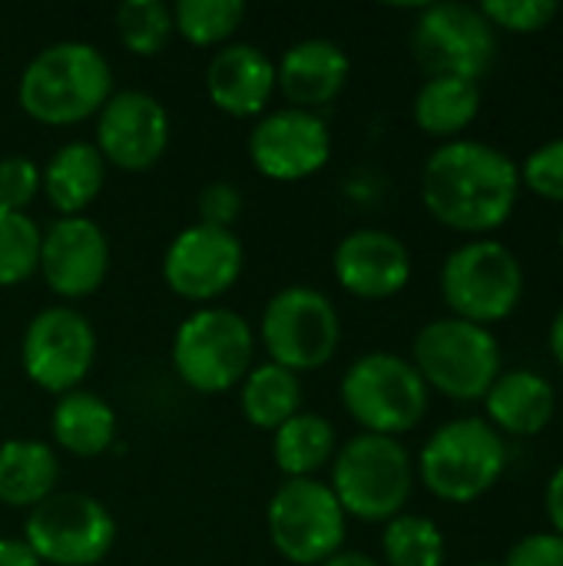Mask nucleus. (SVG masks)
<instances>
[{
  "instance_id": "36",
  "label": "nucleus",
  "mask_w": 563,
  "mask_h": 566,
  "mask_svg": "<svg viewBox=\"0 0 563 566\" xmlns=\"http://www.w3.org/2000/svg\"><path fill=\"white\" fill-rule=\"evenodd\" d=\"M239 212H242V192L232 182H209L199 192V222L232 229Z\"/></svg>"
},
{
  "instance_id": "42",
  "label": "nucleus",
  "mask_w": 563,
  "mask_h": 566,
  "mask_svg": "<svg viewBox=\"0 0 563 566\" xmlns=\"http://www.w3.org/2000/svg\"><path fill=\"white\" fill-rule=\"evenodd\" d=\"M468 566H501V564H491V560H475V564Z\"/></svg>"
},
{
  "instance_id": "30",
  "label": "nucleus",
  "mask_w": 563,
  "mask_h": 566,
  "mask_svg": "<svg viewBox=\"0 0 563 566\" xmlns=\"http://www.w3.org/2000/svg\"><path fill=\"white\" fill-rule=\"evenodd\" d=\"M116 33L129 53L153 56L176 33L173 7H166L163 0H123L116 7Z\"/></svg>"
},
{
  "instance_id": "34",
  "label": "nucleus",
  "mask_w": 563,
  "mask_h": 566,
  "mask_svg": "<svg viewBox=\"0 0 563 566\" xmlns=\"http://www.w3.org/2000/svg\"><path fill=\"white\" fill-rule=\"evenodd\" d=\"M40 192V169L27 156L0 159V209L23 212Z\"/></svg>"
},
{
  "instance_id": "39",
  "label": "nucleus",
  "mask_w": 563,
  "mask_h": 566,
  "mask_svg": "<svg viewBox=\"0 0 563 566\" xmlns=\"http://www.w3.org/2000/svg\"><path fill=\"white\" fill-rule=\"evenodd\" d=\"M548 352H551L554 365L563 371V305L554 312V318L548 325Z\"/></svg>"
},
{
  "instance_id": "10",
  "label": "nucleus",
  "mask_w": 563,
  "mask_h": 566,
  "mask_svg": "<svg viewBox=\"0 0 563 566\" xmlns=\"http://www.w3.org/2000/svg\"><path fill=\"white\" fill-rule=\"evenodd\" d=\"M501 36L475 3H428L411 30V53L428 76L481 83L498 60Z\"/></svg>"
},
{
  "instance_id": "15",
  "label": "nucleus",
  "mask_w": 563,
  "mask_h": 566,
  "mask_svg": "<svg viewBox=\"0 0 563 566\" xmlns=\"http://www.w3.org/2000/svg\"><path fill=\"white\" fill-rule=\"evenodd\" d=\"M332 156V133L319 113L282 106L265 113L249 133L252 166L275 182H299L315 176Z\"/></svg>"
},
{
  "instance_id": "4",
  "label": "nucleus",
  "mask_w": 563,
  "mask_h": 566,
  "mask_svg": "<svg viewBox=\"0 0 563 566\" xmlns=\"http://www.w3.org/2000/svg\"><path fill=\"white\" fill-rule=\"evenodd\" d=\"M524 265L501 239H468L448 252L438 272L441 298L451 318L494 328L524 302Z\"/></svg>"
},
{
  "instance_id": "27",
  "label": "nucleus",
  "mask_w": 563,
  "mask_h": 566,
  "mask_svg": "<svg viewBox=\"0 0 563 566\" xmlns=\"http://www.w3.org/2000/svg\"><path fill=\"white\" fill-rule=\"evenodd\" d=\"M335 451H338V441H335L332 421L312 411H299L295 418H289L275 431V441H272L275 464L289 481L319 474L335 458Z\"/></svg>"
},
{
  "instance_id": "8",
  "label": "nucleus",
  "mask_w": 563,
  "mask_h": 566,
  "mask_svg": "<svg viewBox=\"0 0 563 566\" xmlns=\"http://www.w3.org/2000/svg\"><path fill=\"white\" fill-rule=\"evenodd\" d=\"M256 335L249 322L222 305L192 312L173 338V368L199 395H222L252 368Z\"/></svg>"
},
{
  "instance_id": "25",
  "label": "nucleus",
  "mask_w": 563,
  "mask_h": 566,
  "mask_svg": "<svg viewBox=\"0 0 563 566\" xmlns=\"http://www.w3.org/2000/svg\"><path fill=\"white\" fill-rule=\"evenodd\" d=\"M50 431L63 451L76 458H100L116 441V415L100 395L76 388L60 395L50 415Z\"/></svg>"
},
{
  "instance_id": "41",
  "label": "nucleus",
  "mask_w": 563,
  "mask_h": 566,
  "mask_svg": "<svg viewBox=\"0 0 563 566\" xmlns=\"http://www.w3.org/2000/svg\"><path fill=\"white\" fill-rule=\"evenodd\" d=\"M557 249H561V255H563V219H561V229H557Z\"/></svg>"
},
{
  "instance_id": "20",
  "label": "nucleus",
  "mask_w": 563,
  "mask_h": 566,
  "mask_svg": "<svg viewBox=\"0 0 563 566\" xmlns=\"http://www.w3.org/2000/svg\"><path fill=\"white\" fill-rule=\"evenodd\" d=\"M206 93L229 116H262L275 93V63L252 43H226L206 66Z\"/></svg>"
},
{
  "instance_id": "31",
  "label": "nucleus",
  "mask_w": 563,
  "mask_h": 566,
  "mask_svg": "<svg viewBox=\"0 0 563 566\" xmlns=\"http://www.w3.org/2000/svg\"><path fill=\"white\" fill-rule=\"evenodd\" d=\"M40 239L27 212L0 209V285H20L40 269Z\"/></svg>"
},
{
  "instance_id": "33",
  "label": "nucleus",
  "mask_w": 563,
  "mask_h": 566,
  "mask_svg": "<svg viewBox=\"0 0 563 566\" xmlns=\"http://www.w3.org/2000/svg\"><path fill=\"white\" fill-rule=\"evenodd\" d=\"M521 189H528L531 196L563 206V136H554L541 146H534L521 163Z\"/></svg>"
},
{
  "instance_id": "32",
  "label": "nucleus",
  "mask_w": 563,
  "mask_h": 566,
  "mask_svg": "<svg viewBox=\"0 0 563 566\" xmlns=\"http://www.w3.org/2000/svg\"><path fill=\"white\" fill-rule=\"evenodd\" d=\"M478 7L488 17V23L498 30V36L501 33L534 36L554 27V20L561 17L557 0H484Z\"/></svg>"
},
{
  "instance_id": "21",
  "label": "nucleus",
  "mask_w": 563,
  "mask_h": 566,
  "mask_svg": "<svg viewBox=\"0 0 563 566\" xmlns=\"http://www.w3.org/2000/svg\"><path fill=\"white\" fill-rule=\"evenodd\" d=\"M348 73H352L348 53L335 40L309 36L282 53L275 66V86L285 93V99L295 109L315 113V106L332 103L345 90Z\"/></svg>"
},
{
  "instance_id": "11",
  "label": "nucleus",
  "mask_w": 563,
  "mask_h": 566,
  "mask_svg": "<svg viewBox=\"0 0 563 566\" xmlns=\"http://www.w3.org/2000/svg\"><path fill=\"white\" fill-rule=\"evenodd\" d=\"M269 541L295 566H322L345 547V511L332 488L315 478L285 481L265 511Z\"/></svg>"
},
{
  "instance_id": "2",
  "label": "nucleus",
  "mask_w": 563,
  "mask_h": 566,
  "mask_svg": "<svg viewBox=\"0 0 563 566\" xmlns=\"http://www.w3.org/2000/svg\"><path fill=\"white\" fill-rule=\"evenodd\" d=\"M113 96L110 60L83 40L43 46L20 73V109L46 126H73L96 116Z\"/></svg>"
},
{
  "instance_id": "28",
  "label": "nucleus",
  "mask_w": 563,
  "mask_h": 566,
  "mask_svg": "<svg viewBox=\"0 0 563 566\" xmlns=\"http://www.w3.org/2000/svg\"><path fill=\"white\" fill-rule=\"evenodd\" d=\"M382 566H445L448 544L441 527L425 514H398L382 531Z\"/></svg>"
},
{
  "instance_id": "14",
  "label": "nucleus",
  "mask_w": 563,
  "mask_h": 566,
  "mask_svg": "<svg viewBox=\"0 0 563 566\" xmlns=\"http://www.w3.org/2000/svg\"><path fill=\"white\" fill-rule=\"evenodd\" d=\"M246 265L242 242L232 229L219 226H186L163 255L166 285L189 302H212L226 295Z\"/></svg>"
},
{
  "instance_id": "24",
  "label": "nucleus",
  "mask_w": 563,
  "mask_h": 566,
  "mask_svg": "<svg viewBox=\"0 0 563 566\" xmlns=\"http://www.w3.org/2000/svg\"><path fill=\"white\" fill-rule=\"evenodd\" d=\"M60 461L46 441L13 438L0 444V504L33 511L56 494Z\"/></svg>"
},
{
  "instance_id": "5",
  "label": "nucleus",
  "mask_w": 563,
  "mask_h": 566,
  "mask_svg": "<svg viewBox=\"0 0 563 566\" xmlns=\"http://www.w3.org/2000/svg\"><path fill=\"white\" fill-rule=\"evenodd\" d=\"M408 361L418 368L428 391H438L458 405H481L488 388L504 371L494 328H481L451 315L431 318L418 328Z\"/></svg>"
},
{
  "instance_id": "29",
  "label": "nucleus",
  "mask_w": 563,
  "mask_h": 566,
  "mask_svg": "<svg viewBox=\"0 0 563 566\" xmlns=\"http://www.w3.org/2000/svg\"><path fill=\"white\" fill-rule=\"evenodd\" d=\"M246 20V3L239 0H179L173 7V27L196 46H216L229 40Z\"/></svg>"
},
{
  "instance_id": "23",
  "label": "nucleus",
  "mask_w": 563,
  "mask_h": 566,
  "mask_svg": "<svg viewBox=\"0 0 563 566\" xmlns=\"http://www.w3.org/2000/svg\"><path fill=\"white\" fill-rule=\"evenodd\" d=\"M106 179V159L93 143H63L40 172V189L60 216H83V209L100 196Z\"/></svg>"
},
{
  "instance_id": "17",
  "label": "nucleus",
  "mask_w": 563,
  "mask_h": 566,
  "mask_svg": "<svg viewBox=\"0 0 563 566\" xmlns=\"http://www.w3.org/2000/svg\"><path fill=\"white\" fill-rule=\"evenodd\" d=\"M110 272V242L86 216H60L40 239V275L60 298L93 295Z\"/></svg>"
},
{
  "instance_id": "26",
  "label": "nucleus",
  "mask_w": 563,
  "mask_h": 566,
  "mask_svg": "<svg viewBox=\"0 0 563 566\" xmlns=\"http://www.w3.org/2000/svg\"><path fill=\"white\" fill-rule=\"evenodd\" d=\"M239 408H242V415H246V421L252 428L279 431L302 408V381H299L295 371H289L282 365H272V361H265L259 368H249V375L242 378Z\"/></svg>"
},
{
  "instance_id": "1",
  "label": "nucleus",
  "mask_w": 563,
  "mask_h": 566,
  "mask_svg": "<svg viewBox=\"0 0 563 566\" xmlns=\"http://www.w3.org/2000/svg\"><path fill=\"white\" fill-rule=\"evenodd\" d=\"M421 202L435 222L471 239H491L521 202L518 159L484 139L441 143L421 169Z\"/></svg>"
},
{
  "instance_id": "18",
  "label": "nucleus",
  "mask_w": 563,
  "mask_h": 566,
  "mask_svg": "<svg viewBox=\"0 0 563 566\" xmlns=\"http://www.w3.org/2000/svg\"><path fill=\"white\" fill-rule=\"evenodd\" d=\"M332 269L338 285L365 302H385L408 289L411 282V252L388 229H355L348 232L332 255Z\"/></svg>"
},
{
  "instance_id": "13",
  "label": "nucleus",
  "mask_w": 563,
  "mask_h": 566,
  "mask_svg": "<svg viewBox=\"0 0 563 566\" xmlns=\"http://www.w3.org/2000/svg\"><path fill=\"white\" fill-rule=\"evenodd\" d=\"M96 358V332L93 325L70 305H50L37 312L23 332L20 361L27 378L50 391L70 395L90 375Z\"/></svg>"
},
{
  "instance_id": "22",
  "label": "nucleus",
  "mask_w": 563,
  "mask_h": 566,
  "mask_svg": "<svg viewBox=\"0 0 563 566\" xmlns=\"http://www.w3.org/2000/svg\"><path fill=\"white\" fill-rule=\"evenodd\" d=\"M481 83L461 76H428L411 103L415 126L441 143L461 139L481 116Z\"/></svg>"
},
{
  "instance_id": "7",
  "label": "nucleus",
  "mask_w": 563,
  "mask_h": 566,
  "mask_svg": "<svg viewBox=\"0 0 563 566\" xmlns=\"http://www.w3.org/2000/svg\"><path fill=\"white\" fill-rule=\"evenodd\" d=\"M342 405L365 434L402 438L428 418L431 391L408 358L395 352H368L348 365L342 378Z\"/></svg>"
},
{
  "instance_id": "12",
  "label": "nucleus",
  "mask_w": 563,
  "mask_h": 566,
  "mask_svg": "<svg viewBox=\"0 0 563 566\" xmlns=\"http://www.w3.org/2000/svg\"><path fill=\"white\" fill-rule=\"evenodd\" d=\"M23 541L40 564L96 566L113 551L116 521L96 497L56 491L27 514Z\"/></svg>"
},
{
  "instance_id": "35",
  "label": "nucleus",
  "mask_w": 563,
  "mask_h": 566,
  "mask_svg": "<svg viewBox=\"0 0 563 566\" xmlns=\"http://www.w3.org/2000/svg\"><path fill=\"white\" fill-rule=\"evenodd\" d=\"M501 566H563V534L534 531L511 544Z\"/></svg>"
},
{
  "instance_id": "37",
  "label": "nucleus",
  "mask_w": 563,
  "mask_h": 566,
  "mask_svg": "<svg viewBox=\"0 0 563 566\" xmlns=\"http://www.w3.org/2000/svg\"><path fill=\"white\" fill-rule=\"evenodd\" d=\"M544 514L554 534H563V461L544 484Z\"/></svg>"
},
{
  "instance_id": "40",
  "label": "nucleus",
  "mask_w": 563,
  "mask_h": 566,
  "mask_svg": "<svg viewBox=\"0 0 563 566\" xmlns=\"http://www.w3.org/2000/svg\"><path fill=\"white\" fill-rule=\"evenodd\" d=\"M322 566H382L375 557H368V554H362V551H342V554H335L332 560H325Z\"/></svg>"
},
{
  "instance_id": "9",
  "label": "nucleus",
  "mask_w": 563,
  "mask_h": 566,
  "mask_svg": "<svg viewBox=\"0 0 563 566\" xmlns=\"http://www.w3.org/2000/svg\"><path fill=\"white\" fill-rule=\"evenodd\" d=\"M342 342L335 302L312 285H289L265 302L262 345L272 365L289 371H315L329 365Z\"/></svg>"
},
{
  "instance_id": "16",
  "label": "nucleus",
  "mask_w": 563,
  "mask_h": 566,
  "mask_svg": "<svg viewBox=\"0 0 563 566\" xmlns=\"http://www.w3.org/2000/svg\"><path fill=\"white\" fill-rule=\"evenodd\" d=\"M93 146L116 169H153L169 146V113L153 93L119 90L96 113Z\"/></svg>"
},
{
  "instance_id": "38",
  "label": "nucleus",
  "mask_w": 563,
  "mask_h": 566,
  "mask_svg": "<svg viewBox=\"0 0 563 566\" xmlns=\"http://www.w3.org/2000/svg\"><path fill=\"white\" fill-rule=\"evenodd\" d=\"M0 566H43L27 541L0 537Z\"/></svg>"
},
{
  "instance_id": "19",
  "label": "nucleus",
  "mask_w": 563,
  "mask_h": 566,
  "mask_svg": "<svg viewBox=\"0 0 563 566\" xmlns=\"http://www.w3.org/2000/svg\"><path fill=\"white\" fill-rule=\"evenodd\" d=\"M484 421L508 438H538L557 415V388L534 368H504L484 395Z\"/></svg>"
},
{
  "instance_id": "6",
  "label": "nucleus",
  "mask_w": 563,
  "mask_h": 566,
  "mask_svg": "<svg viewBox=\"0 0 563 566\" xmlns=\"http://www.w3.org/2000/svg\"><path fill=\"white\" fill-rule=\"evenodd\" d=\"M329 488L345 517L388 524L392 517L405 514V504L415 491V461L398 438L362 431L335 451Z\"/></svg>"
},
{
  "instance_id": "3",
  "label": "nucleus",
  "mask_w": 563,
  "mask_h": 566,
  "mask_svg": "<svg viewBox=\"0 0 563 566\" xmlns=\"http://www.w3.org/2000/svg\"><path fill=\"white\" fill-rule=\"evenodd\" d=\"M508 461V441L481 415H465L435 428L421 444L418 478L445 504H475L501 484Z\"/></svg>"
}]
</instances>
